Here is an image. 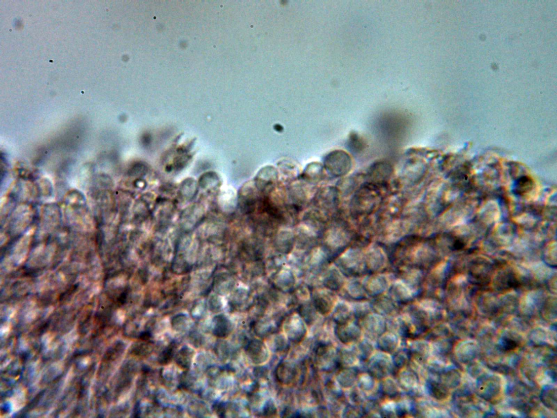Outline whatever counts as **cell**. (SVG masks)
I'll list each match as a JSON object with an SVG mask.
<instances>
[{
    "label": "cell",
    "mask_w": 557,
    "mask_h": 418,
    "mask_svg": "<svg viewBox=\"0 0 557 418\" xmlns=\"http://www.w3.org/2000/svg\"><path fill=\"white\" fill-rule=\"evenodd\" d=\"M501 380L496 375L484 374L477 380L476 393L480 398L487 401L495 400L501 393Z\"/></svg>",
    "instance_id": "obj_1"
},
{
    "label": "cell",
    "mask_w": 557,
    "mask_h": 418,
    "mask_svg": "<svg viewBox=\"0 0 557 418\" xmlns=\"http://www.w3.org/2000/svg\"><path fill=\"white\" fill-rule=\"evenodd\" d=\"M325 166L333 175H342L350 170L351 161L349 157L344 152H334L326 158Z\"/></svg>",
    "instance_id": "obj_2"
},
{
    "label": "cell",
    "mask_w": 557,
    "mask_h": 418,
    "mask_svg": "<svg viewBox=\"0 0 557 418\" xmlns=\"http://www.w3.org/2000/svg\"><path fill=\"white\" fill-rule=\"evenodd\" d=\"M283 330L288 339L294 342L303 340L307 332L302 318L297 315H293L286 319Z\"/></svg>",
    "instance_id": "obj_3"
},
{
    "label": "cell",
    "mask_w": 557,
    "mask_h": 418,
    "mask_svg": "<svg viewBox=\"0 0 557 418\" xmlns=\"http://www.w3.org/2000/svg\"><path fill=\"white\" fill-rule=\"evenodd\" d=\"M246 352L251 361L257 365L269 360L270 353L265 343L258 339L251 340L246 347Z\"/></svg>",
    "instance_id": "obj_4"
},
{
    "label": "cell",
    "mask_w": 557,
    "mask_h": 418,
    "mask_svg": "<svg viewBox=\"0 0 557 418\" xmlns=\"http://www.w3.org/2000/svg\"><path fill=\"white\" fill-rule=\"evenodd\" d=\"M337 338L344 344H348L360 339L361 334L359 326L350 324L337 325L335 330Z\"/></svg>",
    "instance_id": "obj_5"
},
{
    "label": "cell",
    "mask_w": 557,
    "mask_h": 418,
    "mask_svg": "<svg viewBox=\"0 0 557 418\" xmlns=\"http://www.w3.org/2000/svg\"><path fill=\"white\" fill-rule=\"evenodd\" d=\"M388 357L378 356L372 358L368 366V373L374 378H386L391 371V363Z\"/></svg>",
    "instance_id": "obj_6"
},
{
    "label": "cell",
    "mask_w": 557,
    "mask_h": 418,
    "mask_svg": "<svg viewBox=\"0 0 557 418\" xmlns=\"http://www.w3.org/2000/svg\"><path fill=\"white\" fill-rule=\"evenodd\" d=\"M316 356L317 362L320 366H323L325 370L333 368L331 365L337 367V356L332 348L328 345L319 344L316 350Z\"/></svg>",
    "instance_id": "obj_7"
},
{
    "label": "cell",
    "mask_w": 557,
    "mask_h": 418,
    "mask_svg": "<svg viewBox=\"0 0 557 418\" xmlns=\"http://www.w3.org/2000/svg\"><path fill=\"white\" fill-rule=\"evenodd\" d=\"M212 326L213 334L220 338L228 336L234 329L231 320L222 314L218 315L214 318Z\"/></svg>",
    "instance_id": "obj_8"
},
{
    "label": "cell",
    "mask_w": 557,
    "mask_h": 418,
    "mask_svg": "<svg viewBox=\"0 0 557 418\" xmlns=\"http://www.w3.org/2000/svg\"><path fill=\"white\" fill-rule=\"evenodd\" d=\"M276 376L278 381L284 385L291 384L296 377V369L291 363L282 362L276 370Z\"/></svg>",
    "instance_id": "obj_9"
},
{
    "label": "cell",
    "mask_w": 557,
    "mask_h": 418,
    "mask_svg": "<svg viewBox=\"0 0 557 418\" xmlns=\"http://www.w3.org/2000/svg\"><path fill=\"white\" fill-rule=\"evenodd\" d=\"M440 382L448 389L457 388L461 383V374L455 368H449L439 373Z\"/></svg>",
    "instance_id": "obj_10"
},
{
    "label": "cell",
    "mask_w": 557,
    "mask_h": 418,
    "mask_svg": "<svg viewBox=\"0 0 557 418\" xmlns=\"http://www.w3.org/2000/svg\"><path fill=\"white\" fill-rule=\"evenodd\" d=\"M405 368L401 369L402 371L398 372V382L404 389L411 390L414 389L419 383V378L414 371Z\"/></svg>",
    "instance_id": "obj_11"
},
{
    "label": "cell",
    "mask_w": 557,
    "mask_h": 418,
    "mask_svg": "<svg viewBox=\"0 0 557 418\" xmlns=\"http://www.w3.org/2000/svg\"><path fill=\"white\" fill-rule=\"evenodd\" d=\"M378 346L385 353H393L398 346L397 336L391 332L385 331L378 337Z\"/></svg>",
    "instance_id": "obj_12"
},
{
    "label": "cell",
    "mask_w": 557,
    "mask_h": 418,
    "mask_svg": "<svg viewBox=\"0 0 557 418\" xmlns=\"http://www.w3.org/2000/svg\"><path fill=\"white\" fill-rule=\"evenodd\" d=\"M358 376L356 370L348 367L341 368L337 374V381L342 387L350 388L355 383Z\"/></svg>",
    "instance_id": "obj_13"
},
{
    "label": "cell",
    "mask_w": 557,
    "mask_h": 418,
    "mask_svg": "<svg viewBox=\"0 0 557 418\" xmlns=\"http://www.w3.org/2000/svg\"><path fill=\"white\" fill-rule=\"evenodd\" d=\"M540 399L548 409L557 411V389L552 385L544 387L540 394Z\"/></svg>",
    "instance_id": "obj_14"
},
{
    "label": "cell",
    "mask_w": 557,
    "mask_h": 418,
    "mask_svg": "<svg viewBox=\"0 0 557 418\" xmlns=\"http://www.w3.org/2000/svg\"><path fill=\"white\" fill-rule=\"evenodd\" d=\"M457 356L463 363L470 362L474 360L477 355L476 346L472 342H465L459 345L457 348Z\"/></svg>",
    "instance_id": "obj_15"
},
{
    "label": "cell",
    "mask_w": 557,
    "mask_h": 418,
    "mask_svg": "<svg viewBox=\"0 0 557 418\" xmlns=\"http://www.w3.org/2000/svg\"><path fill=\"white\" fill-rule=\"evenodd\" d=\"M195 351L192 348L184 346L176 353L175 361L180 367L185 370H189L191 366Z\"/></svg>",
    "instance_id": "obj_16"
},
{
    "label": "cell",
    "mask_w": 557,
    "mask_h": 418,
    "mask_svg": "<svg viewBox=\"0 0 557 418\" xmlns=\"http://www.w3.org/2000/svg\"><path fill=\"white\" fill-rule=\"evenodd\" d=\"M427 388L432 397L438 401L446 399L449 395V389L440 381L430 380L427 383Z\"/></svg>",
    "instance_id": "obj_17"
},
{
    "label": "cell",
    "mask_w": 557,
    "mask_h": 418,
    "mask_svg": "<svg viewBox=\"0 0 557 418\" xmlns=\"http://www.w3.org/2000/svg\"><path fill=\"white\" fill-rule=\"evenodd\" d=\"M361 328L371 338L372 337H378L386 331V325L383 321L379 320H369L367 322L364 323L363 327H361Z\"/></svg>",
    "instance_id": "obj_18"
},
{
    "label": "cell",
    "mask_w": 557,
    "mask_h": 418,
    "mask_svg": "<svg viewBox=\"0 0 557 418\" xmlns=\"http://www.w3.org/2000/svg\"><path fill=\"white\" fill-rule=\"evenodd\" d=\"M520 345V341L515 335L507 334L503 335L498 344V348L503 352L515 351Z\"/></svg>",
    "instance_id": "obj_19"
},
{
    "label": "cell",
    "mask_w": 557,
    "mask_h": 418,
    "mask_svg": "<svg viewBox=\"0 0 557 418\" xmlns=\"http://www.w3.org/2000/svg\"><path fill=\"white\" fill-rule=\"evenodd\" d=\"M411 357H414L418 362H424L426 361L429 346L425 342L416 341L411 346L409 350Z\"/></svg>",
    "instance_id": "obj_20"
},
{
    "label": "cell",
    "mask_w": 557,
    "mask_h": 418,
    "mask_svg": "<svg viewBox=\"0 0 557 418\" xmlns=\"http://www.w3.org/2000/svg\"><path fill=\"white\" fill-rule=\"evenodd\" d=\"M313 303L316 310L321 314H328L331 308L330 299L323 293H315Z\"/></svg>",
    "instance_id": "obj_21"
},
{
    "label": "cell",
    "mask_w": 557,
    "mask_h": 418,
    "mask_svg": "<svg viewBox=\"0 0 557 418\" xmlns=\"http://www.w3.org/2000/svg\"><path fill=\"white\" fill-rule=\"evenodd\" d=\"M276 285L283 291L291 290L294 285V278L290 271L283 270L278 275Z\"/></svg>",
    "instance_id": "obj_22"
},
{
    "label": "cell",
    "mask_w": 557,
    "mask_h": 418,
    "mask_svg": "<svg viewBox=\"0 0 557 418\" xmlns=\"http://www.w3.org/2000/svg\"><path fill=\"white\" fill-rule=\"evenodd\" d=\"M380 391L384 396L389 398L395 399L399 395L398 387L392 379L384 378L380 384Z\"/></svg>",
    "instance_id": "obj_23"
},
{
    "label": "cell",
    "mask_w": 557,
    "mask_h": 418,
    "mask_svg": "<svg viewBox=\"0 0 557 418\" xmlns=\"http://www.w3.org/2000/svg\"><path fill=\"white\" fill-rule=\"evenodd\" d=\"M255 334L259 337H264L274 333L275 327L269 321L262 320L256 322L253 327Z\"/></svg>",
    "instance_id": "obj_24"
},
{
    "label": "cell",
    "mask_w": 557,
    "mask_h": 418,
    "mask_svg": "<svg viewBox=\"0 0 557 418\" xmlns=\"http://www.w3.org/2000/svg\"><path fill=\"white\" fill-rule=\"evenodd\" d=\"M138 342L132 346L131 352L137 356L146 357L153 352L154 347L151 342Z\"/></svg>",
    "instance_id": "obj_25"
},
{
    "label": "cell",
    "mask_w": 557,
    "mask_h": 418,
    "mask_svg": "<svg viewBox=\"0 0 557 418\" xmlns=\"http://www.w3.org/2000/svg\"><path fill=\"white\" fill-rule=\"evenodd\" d=\"M294 242V236L292 232L283 231L278 235L277 239V245L283 251L287 252L293 247Z\"/></svg>",
    "instance_id": "obj_26"
},
{
    "label": "cell",
    "mask_w": 557,
    "mask_h": 418,
    "mask_svg": "<svg viewBox=\"0 0 557 418\" xmlns=\"http://www.w3.org/2000/svg\"><path fill=\"white\" fill-rule=\"evenodd\" d=\"M176 348H177V344L173 341L164 348L158 357V362L160 365H167L172 360Z\"/></svg>",
    "instance_id": "obj_27"
},
{
    "label": "cell",
    "mask_w": 557,
    "mask_h": 418,
    "mask_svg": "<svg viewBox=\"0 0 557 418\" xmlns=\"http://www.w3.org/2000/svg\"><path fill=\"white\" fill-rule=\"evenodd\" d=\"M357 353L351 351L341 350L337 355V366L341 368H348L352 365L356 360Z\"/></svg>",
    "instance_id": "obj_28"
},
{
    "label": "cell",
    "mask_w": 557,
    "mask_h": 418,
    "mask_svg": "<svg viewBox=\"0 0 557 418\" xmlns=\"http://www.w3.org/2000/svg\"><path fill=\"white\" fill-rule=\"evenodd\" d=\"M410 359L411 356L409 351H399L396 353L394 356V365L399 370L402 369L406 367V366H408Z\"/></svg>",
    "instance_id": "obj_29"
},
{
    "label": "cell",
    "mask_w": 557,
    "mask_h": 418,
    "mask_svg": "<svg viewBox=\"0 0 557 418\" xmlns=\"http://www.w3.org/2000/svg\"><path fill=\"white\" fill-rule=\"evenodd\" d=\"M215 350L217 357L221 361H225L228 360L230 355V348L226 341H218L215 345Z\"/></svg>",
    "instance_id": "obj_30"
},
{
    "label": "cell",
    "mask_w": 557,
    "mask_h": 418,
    "mask_svg": "<svg viewBox=\"0 0 557 418\" xmlns=\"http://www.w3.org/2000/svg\"><path fill=\"white\" fill-rule=\"evenodd\" d=\"M189 323L188 318L186 315L179 314L171 320V326L176 331H183L187 328Z\"/></svg>",
    "instance_id": "obj_31"
},
{
    "label": "cell",
    "mask_w": 557,
    "mask_h": 418,
    "mask_svg": "<svg viewBox=\"0 0 557 418\" xmlns=\"http://www.w3.org/2000/svg\"><path fill=\"white\" fill-rule=\"evenodd\" d=\"M374 379L368 373L362 374L358 378V386L363 391H370L374 386Z\"/></svg>",
    "instance_id": "obj_32"
},
{
    "label": "cell",
    "mask_w": 557,
    "mask_h": 418,
    "mask_svg": "<svg viewBox=\"0 0 557 418\" xmlns=\"http://www.w3.org/2000/svg\"><path fill=\"white\" fill-rule=\"evenodd\" d=\"M315 308L310 305H305L300 310V314L302 319L308 324H312L316 319Z\"/></svg>",
    "instance_id": "obj_33"
},
{
    "label": "cell",
    "mask_w": 557,
    "mask_h": 418,
    "mask_svg": "<svg viewBox=\"0 0 557 418\" xmlns=\"http://www.w3.org/2000/svg\"><path fill=\"white\" fill-rule=\"evenodd\" d=\"M373 351L372 345L368 341H363L358 345V353L362 360H367L371 356Z\"/></svg>",
    "instance_id": "obj_34"
},
{
    "label": "cell",
    "mask_w": 557,
    "mask_h": 418,
    "mask_svg": "<svg viewBox=\"0 0 557 418\" xmlns=\"http://www.w3.org/2000/svg\"><path fill=\"white\" fill-rule=\"evenodd\" d=\"M248 294L247 292L242 290L235 293L232 303L235 307H239L247 301Z\"/></svg>",
    "instance_id": "obj_35"
},
{
    "label": "cell",
    "mask_w": 557,
    "mask_h": 418,
    "mask_svg": "<svg viewBox=\"0 0 557 418\" xmlns=\"http://www.w3.org/2000/svg\"><path fill=\"white\" fill-rule=\"evenodd\" d=\"M273 347L276 351L281 352L285 350L287 347V342L285 337L282 335H278L275 337L273 342Z\"/></svg>",
    "instance_id": "obj_36"
},
{
    "label": "cell",
    "mask_w": 557,
    "mask_h": 418,
    "mask_svg": "<svg viewBox=\"0 0 557 418\" xmlns=\"http://www.w3.org/2000/svg\"><path fill=\"white\" fill-rule=\"evenodd\" d=\"M363 415V410L361 411L357 405H349L346 407L344 415L346 417H358Z\"/></svg>",
    "instance_id": "obj_37"
},
{
    "label": "cell",
    "mask_w": 557,
    "mask_h": 418,
    "mask_svg": "<svg viewBox=\"0 0 557 418\" xmlns=\"http://www.w3.org/2000/svg\"><path fill=\"white\" fill-rule=\"evenodd\" d=\"M263 411L265 417H272L277 414L276 406L272 401L267 402L264 406Z\"/></svg>",
    "instance_id": "obj_38"
},
{
    "label": "cell",
    "mask_w": 557,
    "mask_h": 418,
    "mask_svg": "<svg viewBox=\"0 0 557 418\" xmlns=\"http://www.w3.org/2000/svg\"><path fill=\"white\" fill-rule=\"evenodd\" d=\"M190 340L192 345L196 347H199L202 345L203 339L201 335L198 332H192L190 336Z\"/></svg>",
    "instance_id": "obj_39"
},
{
    "label": "cell",
    "mask_w": 557,
    "mask_h": 418,
    "mask_svg": "<svg viewBox=\"0 0 557 418\" xmlns=\"http://www.w3.org/2000/svg\"><path fill=\"white\" fill-rule=\"evenodd\" d=\"M210 307L213 312H218L221 310L222 304L220 299L218 297H212L210 300Z\"/></svg>",
    "instance_id": "obj_40"
},
{
    "label": "cell",
    "mask_w": 557,
    "mask_h": 418,
    "mask_svg": "<svg viewBox=\"0 0 557 418\" xmlns=\"http://www.w3.org/2000/svg\"><path fill=\"white\" fill-rule=\"evenodd\" d=\"M352 392L351 396L352 401L356 404H360L363 401L361 394L357 390H353Z\"/></svg>",
    "instance_id": "obj_41"
}]
</instances>
